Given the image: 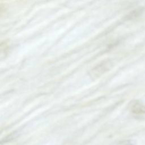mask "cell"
<instances>
[{
  "mask_svg": "<svg viewBox=\"0 0 145 145\" xmlns=\"http://www.w3.org/2000/svg\"><path fill=\"white\" fill-rule=\"evenodd\" d=\"M110 67V62L108 61H104L98 64L91 71V75L93 77L100 76L108 71Z\"/></svg>",
  "mask_w": 145,
  "mask_h": 145,
  "instance_id": "7a4b0ae2",
  "label": "cell"
},
{
  "mask_svg": "<svg viewBox=\"0 0 145 145\" xmlns=\"http://www.w3.org/2000/svg\"><path fill=\"white\" fill-rule=\"evenodd\" d=\"M124 145H129V144H124Z\"/></svg>",
  "mask_w": 145,
  "mask_h": 145,
  "instance_id": "3957f363",
  "label": "cell"
},
{
  "mask_svg": "<svg viewBox=\"0 0 145 145\" xmlns=\"http://www.w3.org/2000/svg\"><path fill=\"white\" fill-rule=\"evenodd\" d=\"M131 112L137 116L145 114V104L139 100H133L129 105Z\"/></svg>",
  "mask_w": 145,
  "mask_h": 145,
  "instance_id": "6da1fadb",
  "label": "cell"
}]
</instances>
